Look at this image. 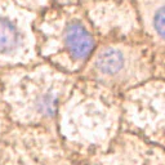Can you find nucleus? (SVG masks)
I'll list each match as a JSON object with an SVG mask.
<instances>
[{
    "mask_svg": "<svg viewBox=\"0 0 165 165\" xmlns=\"http://www.w3.org/2000/svg\"><path fill=\"white\" fill-rule=\"evenodd\" d=\"M25 1H27L28 4L34 5V7L39 8V9H41V8H43V7H41V1H40V0H25ZM50 1H52V0H48V4H49ZM53 1H54V0H53Z\"/></svg>",
    "mask_w": 165,
    "mask_h": 165,
    "instance_id": "3",
    "label": "nucleus"
},
{
    "mask_svg": "<svg viewBox=\"0 0 165 165\" xmlns=\"http://www.w3.org/2000/svg\"><path fill=\"white\" fill-rule=\"evenodd\" d=\"M36 52L53 63L82 67L98 45L85 9L76 1L54 0L39 10L34 22Z\"/></svg>",
    "mask_w": 165,
    "mask_h": 165,
    "instance_id": "1",
    "label": "nucleus"
},
{
    "mask_svg": "<svg viewBox=\"0 0 165 165\" xmlns=\"http://www.w3.org/2000/svg\"><path fill=\"white\" fill-rule=\"evenodd\" d=\"M74 1L79 3L80 5H87V4H89V3H93V1H98V0H74Z\"/></svg>",
    "mask_w": 165,
    "mask_h": 165,
    "instance_id": "4",
    "label": "nucleus"
},
{
    "mask_svg": "<svg viewBox=\"0 0 165 165\" xmlns=\"http://www.w3.org/2000/svg\"><path fill=\"white\" fill-rule=\"evenodd\" d=\"M39 10L25 0H0V64L28 63L38 54L34 22Z\"/></svg>",
    "mask_w": 165,
    "mask_h": 165,
    "instance_id": "2",
    "label": "nucleus"
}]
</instances>
